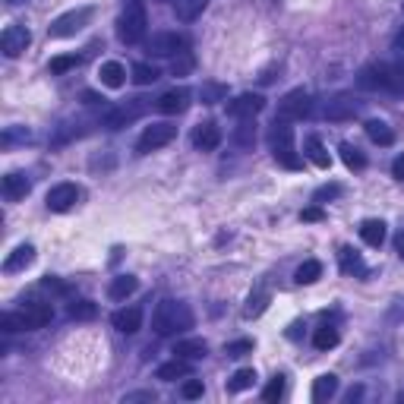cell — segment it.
<instances>
[{
    "instance_id": "28",
    "label": "cell",
    "mask_w": 404,
    "mask_h": 404,
    "mask_svg": "<svg viewBox=\"0 0 404 404\" xmlns=\"http://www.w3.org/2000/svg\"><path fill=\"white\" fill-rule=\"evenodd\" d=\"M136 287H139V278H133V275H117V278L107 285V297L111 300H126Z\"/></svg>"
},
{
    "instance_id": "10",
    "label": "cell",
    "mask_w": 404,
    "mask_h": 404,
    "mask_svg": "<svg viewBox=\"0 0 404 404\" xmlns=\"http://www.w3.org/2000/svg\"><path fill=\"white\" fill-rule=\"evenodd\" d=\"M357 111H360V105H357L354 95H347V92H341V95L328 98L326 101V111H322V117L332 120V124H345V120H354Z\"/></svg>"
},
{
    "instance_id": "18",
    "label": "cell",
    "mask_w": 404,
    "mask_h": 404,
    "mask_svg": "<svg viewBox=\"0 0 404 404\" xmlns=\"http://www.w3.org/2000/svg\"><path fill=\"white\" fill-rule=\"evenodd\" d=\"M32 262H35V246H32V244H19L16 250L4 259V272L16 275V272H23V268H29Z\"/></svg>"
},
{
    "instance_id": "8",
    "label": "cell",
    "mask_w": 404,
    "mask_h": 404,
    "mask_svg": "<svg viewBox=\"0 0 404 404\" xmlns=\"http://www.w3.org/2000/svg\"><path fill=\"white\" fill-rule=\"evenodd\" d=\"M145 107H149V101L145 98H133L130 105H120V107H114V111H107L101 124H105L107 130H124V126H130Z\"/></svg>"
},
{
    "instance_id": "17",
    "label": "cell",
    "mask_w": 404,
    "mask_h": 404,
    "mask_svg": "<svg viewBox=\"0 0 404 404\" xmlns=\"http://www.w3.org/2000/svg\"><path fill=\"white\" fill-rule=\"evenodd\" d=\"M0 190H4V199H6V202H19V199L29 196L32 180L25 177V174H19V171H10V174L4 177V186H0Z\"/></svg>"
},
{
    "instance_id": "13",
    "label": "cell",
    "mask_w": 404,
    "mask_h": 404,
    "mask_svg": "<svg viewBox=\"0 0 404 404\" xmlns=\"http://www.w3.org/2000/svg\"><path fill=\"white\" fill-rule=\"evenodd\" d=\"M266 111V98L259 95V92H244V95H237L234 101H227V114L237 120L244 117H256V114Z\"/></svg>"
},
{
    "instance_id": "33",
    "label": "cell",
    "mask_w": 404,
    "mask_h": 404,
    "mask_svg": "<svg viewBox=\"0 0 404 404\" xmlns=\"http://www.w3.org/2000/svg\"><path fill=\"white\" fill-rule=\"evenodd\" d=\"M256 386V369H237V373L227 379V392L231 395H237V392H246V388H253Z\"/></svg>"
},
{
    "instance_id": "27",
    "label": "cell",
    "mask_w": 404,
    "mask_h": 404,
    "mask_svg": "<svg viewBox=\"0 0 404 404\" xmlns=\"http://www.w3.org/2000/svg\"><path fill=\"white\" fill-rule=\"evenodd\" d=\"M363 130H367V136L373 139L376 145H392L395 143V130L386 124V120H367Z\"/></svg>"
},
{
    "instance_id": "9",
    "label": "cell",
    "mask_w": 404,
    "mask_h": 404,
    "mask_svg": "<svg viewBox=\"0 0 404 404\" xmlns=\"http://www.w3.org/2000/svg\"><path fill=\"white\" fill-rule=\"evenodd\" d=\"M29 44H32L29 29H25V25H19V23L6 25V29H4V35H0V51H4L10 60H13V57H23Z\"/></svg>"
},
{
    "instance_id": "46",
    "label": "cell",
    "mask_w": 404,
    "mask_h": 404,
    "mask_svg": "<svg viewBox=\"0 0 404 404\" xmlns=\"http://www.w3.org/2000/svg\"><path fill=\"white\" fill-rule=\"evenodd\" d=\"M29 139V130L25 126H10V130L4 133V145H13V143H25Z\"/></svg>"
},
{
    "instance_id": "14",
    "label": "cell",
    "mask_w": 404,
    "mask_h": 404,
    "mask_svg": "<svg viewBox=\"0 0 404 404\" xmlns=\"http://www.w3.org/2000/svg\"><path fill=\"white\" fill-rule=\"evenodd\" d=\"M19 313H23L29 332H38V328H44L54 319V307H51V303H38V300H25Z\"/></svg>"
},
{
    "instance_id": "5",
    "label": "cell",
    "mask_w": 404,
    "mask_h": 404,
    "mask_svg": "<svg viewBox=\"0 0 404 404\" xmlns=\"http://www.w3.org/2000/svg\"><path fill=\"white\" fill-rule=\"evenodd\" d=\"M145 51L152 57H177L180 51H190V38L180 35V32H155L145 42Z\"/></svg>"
},
{
    "instance_id": "11",
    "label": "cell",
    "mask_w": 404,
    "mask_h": 404,
    "mask_svg": "<svg viewBox=\"0 0 404 404\" xmlns=\"http://www.w3.org/2000/svg\"><path fill=\"white\" fill-rule=\"evenodd\" d=\"M190 143L196 152H215L221 145V126L215 120H199L190 133Z\"/></svg>"
},
{
    "instance_id": "24",
    "label": "cell",
    "mask_w": 404,
    "mask_h": 404,
    "mask_svg": "<svg viewBox=\"0 0 404 404\" xmlns=\"http://www.w3.org/2000/svg\"><path fill=\"white\" fill-rule=\"evenodd\" d=\"M338 392V376L335 373H322L319 379H313V401L316 404H326L328 398H335Z\"/></svg>"
},
{
    "instance_id": "56",
    "label": "cell",
    "mask_w": 404,
    "mask_h": 404,
    "mask_svg": "<svg viewBox=\"0 0 404 404\" xmlns=\"http://www.w3.org/2000/svg\"><path fill=\"white\" fill-rule=\"evenodd\" d=\"M10 4H25V0H10Z\"/></svg>"
},
{
    "instance_id": "4",
    "label": "cell",
    "mask_w": 404,
    "mask_h": 404,
    "mask_svg": "<svg viewBox=\"0 0 404 404\" xmlns=\"http://www.w3.org/2000/svg\"><path fill=\"white\" fill-rule=\"evenodd\" d=\"M89 23H92V6H79V10H70V13H64V16L54 19V23L48 25V35L51 38H73Z\"/></svg>"
},
{
    "instance_id": "54",
    "label": "cell",
    "mask_w": 404,
    "mask_h": 404,
    "mask_svg": "<svg viewBox=\"0 0 404 404\" xmlns=\"http://www.w3.org/2000/svg\"><path fill=\"white\" fill-rule=\"evenodd\" d=\"M395 48L404 51V25H401V32H398V35H395Z\"/></svg>"
},
{
    "instance_id": "41",
    "label": "cell",
    "mask_w": 404,
    "mask_h": 404,
    "mask_svg": "<svg viewBox=\"0 0 404 404\" xmlns=\"http://www.w3.org/2000/svg\"><path fill=\"white\" fill-rule=\"evenodd\" d=\"M158 79H161L158 66H152V64H136L133 66V83L136 85H152V83H158Z\"/></svg>"
},
{
    "instance_id": "47",
    "label": "cell",
    "mask_w": 404,
    "mask_h": 404,
    "mask_svg": "<svg viewBox=\"0 0 404 404\" xmlns=\"http://www.w3.org/2000/svg\"><path fill=\"white\" fill-rule=\"evenodd\" d=\"M250 351H253V341H234V345L225 347L227 357H244V354H250Z\"/></svg>"
},
{
    "instance_id": "1",
    "label": "cell",
    "mask_w": 404,
    "mask_h": 404,
    "mask_svg": "<svg viewBox=\"0 0 404 404\" xmlns=\"http://www.w3.org/2000/svg\"><path fill=\"white\" fill-rule=\"evenodd\" d=\"M357 85L363 92L404 95V64H367L357 73Z\"/></svg>"
},
{
    "instance_id": "55",
    "label": "cell",
    "mask_w": 404,
    "mask_h": 404,
    "mask_svg": "<svg viewBox=\"0 0 404 404\" xmlns=\"http://www.w3.org/2000/svg\"><path fill=\"white\" fill-rule=\"evenodd\" d=\"M398 256H401V259H404V234H401V237H398Z\"/></svg>"
},
{
    "instance_id": "29",
    "label": "cell",
    "mask_w": 404,
    "mask_h": 404,
    "mask_svg": "<svg viewBox=\"0 0 404 404\" xmlns=\"http://www.w3.org/2000/svg\"><path fill=\"white\" fill-rule=\"evenodd\" d=\"M338 341H341V335H338V328L335 326H322V328H316V335H313L316 351H332Z\"/></svg>"
},
{
    "instance_id": "34",
    "label": "cell",
    "mask_w": 404,
    "mask_h": 404,
    "mask_svg": "<svg viewBox=\"0 0 404 404\" xmlns=\"http://www.w3.org/2000/svg\"><path fill=\"white\" fill-rule=\"evenodd\" d=\"M234 143H237L240 149H253V143H256V120L253 117L240 120V126L234 130Z\"/></svg>"
},
{
    "instance_id": "2",
    "label": "cell",
    "mask_w": 404,
    "mask_h": 404,
    "mask_svg": "<svg viewBox=\"0 0 404 404\" xmlns=\"http://www.w3.org/2000/svg\"><path fill=\"white\" fill-rule=\"evenodd\" d=\"M152 328H155V335H161V338L186 332V328H193V309L186 307L184 300H161L158 307H155Z\"/></svg>"
},
{
    "instance_id": "36",
    "label": "cell",
    "mask_w": 404,
    "mask_h": 404,
    "mask_svg": "<svg viewBox=\"0 0 404 404\" xmlns=\"http://www.w3.org/2000/svg\"><path fill=\"white\" fill-rule=\"evenodd\" d=\"M83 64V54H60V57H51V73L54 76H64V73L76 70Z\"/></svg>"
},
{
    "instance_id": "6",
    "label": "cell",
    "mask_w": 404,
    "mask_h": 404,
    "mask_svg": "<svg viewBox=\"0 0 404 404\" xmlns=\"http://www.w3.org/2000/svg\"><path fill=\"white\" fill-rule=\"evenodd\" d=\"M174 136H177V126L167 124V120L145 126L143 136H139V143H136V155H149L155 149H165L167 143H174Z\"/></svg>"
},
{
    "instance_id": "57",
    "label": "cell",
    "mask_w": 404,
    "mask_h": 404,
    "mask_svg": "<svg viewBox=\"0 0 404 404\" xmlns=\"http://www.w3.org/2000/svg\"><path fill=\"white\" fill-rule=\"evenodd\" d=\"M398 401H404V392H401V395H398Z\"/></svg>"
},
{
    "instance_id": "21",
    "label": "cell",
    "mask_w": 404,
    "mask_h": 404,
    "mask_svg": "<svg viewBox=\"0 0 404 404\" xmlns=\"http://www.w3.org/2000/svg\"><path fill=\"white\" fill-rule=\"evenodd\" d=\"M193 373V367H190V360H184V357H174V360H167V363H161L158 367V379L161 382H174V379H186V376Z\"/></svg>"
},
{
    "instance_id": "19",
    "label": "cell",
    "mask_w": 404,
    "mask_h": 404,
    "mask_svg": "<svg viewBox=\"0 0 404 404\" xmlns=\"http://www.w3.org/2000/svg\"><path fill=\"white\" fill-rule=\"evenodd\" d=\"M338 266H341V272L354 275V278H367V275H369L367 262H363L360 253L351 250V246H341V250H338Z\"/></svg>"
},
{
    "instance_id": "39",
    "label": "cell",
    "mask_w": 404,
    "mask_h": 404,
    "mask_svg": "<svg viewBox=\"0 0 404 404\" xmlns=\"http://www.w3.org/2000/svg\"><path fill=\"white\" fill-rule=\"evenodd\" d=\"M319 275H322V266L316 259H307L303 266L294 272V281L297 285H313V281H319Z\"/></svg>"
},
{
    "instance_id": "53",
    "label": "cell",
    "mask_w": 404,
    "mask_h": 404,
    "mask_svg": "<svg viewBox=\"0 0 404 404\" xmlns=\"http://www.w3.org/2000/svg\"><path fill=\"white\" fill-rule=\"evenodd\" d=\"M360 398H363V386H354L351 392H347V401L354 404V401H360Z\"/></svg>"
},
{
    "instance_id": "58",
    "label": "cell",
    "mask_w": 404,
    "mask_h": 404,
    "mask_svg": "<svg viewBox=\"0 0 404 404\" xmlns=\"http://www.w3.org/2000/svg\"><path fill=\"white\" fill-rule=\"evenodd\" d=\"M401 4H404V0H401Z\"/></svg>"
},
{
    "instance_id": "3",
    "label": "cell",
    "mask_w": 404,
    "mask_h": 404,
    "mask_svg": "<svg viewBox=\"0 0 404 404\" xmlns=\"http://www.w3.org/2000/svg\"><path fill=\"white\" fill-rule=\"evenodd\" d=\"M149 29V13H145L143 0H130L124 6V13L117 16V38L124 44H139Z\"/></svg>"
},
{
    "instance_id": "7",
    "label": "cell",
    "mask_w": 404,
    "mask_h": 404,
    "mask_svg": "<svg viewBox=\"0 0 404 404\" xmlns=\"http://www.w3.org/2000/svg\"><path fill=\"white\" fill-rule=\"evenodd\" d=\"M313 114V98L307 89H291L278 101V117L285 120H307Z\"/></svg>"
},
{
    "instance_id": "49",
    "label": "cell",
    "mask_w": 404,
    "mask_h": 404,
    "mask_svg": "<svg viewBox=\"0 0 404 404\" xmlns=\"http://www.w3.org/2000/svg\"><path fill=\"white\" fill-rule=\"evenodd\" d=\"M42 287H48V291H57V294H70V287H66L64 281H57V278H44Z\"/></svg>"
},
{
    "instance_id": "37",
    "label": "cell",
    "mask_w": 404,
    "mask_h": 404,
    "mask_svg": "<svg viewBox=\"0 0 404 404\" xmlns=\"http://www.w3.org/2000/svg\"><path fill=\"white\" fill-rule=\"evenodd\" d=\"M193 70H196V57H193V51H180L177 57L171 60V76H190Z\"/></svg>"
},
{
    "instance_id": "48",
    "label": "cell",
    "mask_w": 404,
    "mask_h": 404,
    "mask_svg": "<svg viewBox=\"0 0 404 404\" xmlns=\"http://www.w3.org/2000/svg\"><path fill=\"white\" fill-rule=\"evenodd\" d=\"M300 221H326V212H322V206H309L300 212Z\"/></svg>"
},
{
    "instance_id": "15",
    "label": "cell",
    "mask_w": 404,
    "mask_h": 404,
    "mask_svg": "<svg viewBox=\"0 0 404 404\" xmlns=\"http://www.w3.org/2000/svg\"><path fill=\"white\" fill-rule=\"evenodd\" d=\"M190 89H167L165 95H158V101H155V107H158L161 114H167V117H174V114H184L186 107H190Z\"/></svg>"
},
{
    "instance_id": "45",
    "label": "cell",
    "mask_w": 404,
    "mask_h": 404,
    "mask_svg": "<svg viewBox=\"0 0 404 404\" xmlns=\"http://www.w3.org/2000/svg\"><path fill=\"white\" fill-rule=\"evenodd\" d=\"M202 392H206V386H202V379H186L184 386H180V395H184L186 401L202 398Z\"/></svg>"
},
{
    "instance_id": "42",
    "label": "cell",
    "mask_w": 404,
    "mask_h": 404,
    "mask_svg": "<svg viewBox=\"0 0 404 404\" xmlns=\"http://www.w3.org/2000/svg\"><path fill=\"white\" fill-rule=\"evenodd\" d=\"M0 332L13 335V332H29V326H25L23 313H4L0 316Z\"/></svg>"
},
{
    "instance_id": "51",
    "label": "cell",
    "mask_w": 404,
    "mask_h": 404,
    "mask_svg": "<svg viewBox=\"0 0 404 404\" xmlns=\"http://www.w3.org/2000/svg\"><path fill=\"white\" fill-rule=\"evenodd\" d=\"M79 98H83V105H89V107H95V105H105V98H101L98 92H83V95H79Z\"/></svg>"
},
{
    "instance_id": "44",
    "label": "cell",
    "mask_w": 404,
    "mask_h": 404,
    "mask_svg": "<svg viewBox=\"0 0 404 404\" xmlns=\"http://www.w3.org/2000/svg\"><path fill=\"white\" fill-rule=\"evenodd\" d=\"M341 193H345L341 190V184H326V186H319V190L313 193V202L316 206H322V202H328V199H338Z\"/></svg>"
},
{
    "instance_id": "35",
    "label": "cell",
    "mask_w": 404,
    "mask_h": 404,
    "mask_svg": "<svg viewBox=\"0 0 404 404\" xmlns=\"http://www.w3.org/2000/svg\"><path fill=\"white\" fill-rule=\"evenodd\" d=\"M66 313H70V319H76V322H89L98 316V307L92 300H73L70 307H66Z\"/></svg>"
},
{
    "instance_id": "40",
    "label": "cell",
    "mask_w": 404,
    "mask_h": 404,
    "mask_svg": "<svg viewBox=\"0 0 404 404\" xmlns=\"http://www.w3.org/2000/svg\"><path fill=\"white\" fill-rule=\"evenodd\" d=\"M275 161H278L281 167H287V171H300L303 167V158L297 152H294V145H285V149H275Z\"/></svg>"
},
{
    "instance_id": "31",
    "label": "cell",
    "mask_w": 404,
    "mask_h": 404,
    "mask_svg": "<svg viewBox=\"0 0 404 404\" xmlns=\"http://www.w3.org/2000/svg\"><path fill=\"white\" fill-rule=\"evenodd\" d=\"M208 6V0H177V19L180 23H193L196 16H202V10Z\"/></svg>"
},
{
    "instance_id": "16",
    "label": "cell",
    "mask_w": 404,
    "mask_h": 404,
    "mask_svg": "<svg viewBox=\"0 0 404 404\" xmlns=\"http://www.w3.org/2000/svg\"><path fill=\"white\" fill-rule=\"evenodd\" d=\"M111 326L117 328L120 335H136L139 328H143V307H124V309H117V313L111 316Z\"/></svg>"
},
{
    "instance_id": "12",
    "label": "cell",
    "mask_w": 404,
    "mask_h": 404,
    "mask_svg": "<svg viewBox=\"0 0 404 404\" xmlns=\"http://www.w3.org/2000/svg\"><path fill=\"white\" fill-rule=\"evenodd\" d=\"M79 186L76 184H57L48 190V199H44V206H48V212H70L73 206L79 202Z\"/></svg>"
},
{
    "instance_id": "23",
    "label": "cell",
    "mask_w": 404,
    "mask_h": 404,
    "mask_svg": "<svg viewBox=\"0 0 404 404\" xmlns=\"http://www.w3.org/2000/svg\"><path fill=\"white\" fill-rule=\"evenodd\" d=\"M360 237H363V244H367V246H376V250H379V246L386 244V221L367 218L360 225Z\"/></svg>"
},
{
    "instance_id": "32",
    "label": "cell",
    "mask_w": 404,
    "mask_h": 404,
    "mask_svg": "<svg viewBox=\"0 0 404 404\" xmlns=\"http://www.w3.org/2000/svg\"><path fill=\"white\" fill-rule=\"evenodd\" d=\"M268 291H253L250 297H246V307H244V319H256V316H262L268 309Z\"/></svg>"
},
{
    "instance_id": "43",
    "label": "cell",
    "mask_w": 404,
    "mask_h": 404,
    "mask_svg": "<svg viewBox=\"0 0 404 404\" xmlns=\"http://www.w3.org/2000/svg\"><path fill=\"white\" fill-rule=\"evenodd\" d=\"M285 395V376H275L272 382H268L266 388H262V401H268V404H275Z\"/></svg>"
},
{
    "instance_id": "26",
    "label": "cell",
    "mask_w": 404,
    "mask_h": 404,
    "mask_svg": "<svg viewBox=\"0 0 404 404\" xmlns=\"http://www.w3.org/2000/svg\"><path fill=\"white\" fill-rule=\"evenodd\" d=\"M98 76H101V85H107V89H120V85L126 83V70H124V64H117V60L101 64Z\"/></svg>"
},
{
    "instance_id": "38",
    "label": "cell",
    "mask_w": 404,
    "mask_h": 404,
    "mask_svg": "<svg viewBox=\"0 0 404 404\" xmlns=\"http://www.w3.org/2000/svg\"><path fill=\"white\" fill-rule=\"evenodd\" d=\"M338 152H341V161H345V165L351 167V171H363V167H367V158H363V152L354 149L351 143H341Z\"/></svg>"
},
{
    "instance_id": "20",
    "label": "cell",
    "mask_w": 404,
    "mask_h": 404,
    "mask_svg": "<svg viewBox=\"0 0 404 404\" xmlns=\"http://www.w3.org/2000/svg\"><path fill=\"white\" fill-rule=\"evenodd\" d=\"M268 145H272V152L275 149H285V145H294V126H291V120L275 117V124L268 126Z\"/></svg>"
},
{
    "instance_id": "50",
    "label": "cell",
    "mask_w": 404,
    "mask_h": 404,
    "mask_svg": "<svg viewBox=\"0 0 404 404\" xmlns=\"http://www.w3.org/2000/svg\"><path fill=\"white\" fill-rule=\"evenodd\" d=\"M133 401H155L152 392H133V395H124V404H133Z\"/></svg>"
},
{
    "instance_id": "30",
    "label": "cell",
    "mask_w": 404,
    "mask_h": 404,
    "mask_svg": "<svg viewBox=\"0 0 404 404\" xmlns=\"http://www.w3.org/2000/svg\"><path fill=\"white\" fill-rule=\"evenodd\" d=\"M199 98H202V105H218V101L227 98V85H225V83H215V79H208V83L199 85Z\"/></svg>"
},
{
    "instance_id": "52",
    "label": "cell",
    "mask_w": 404,
    "mask_h": 404,
    "mask_svg": "<svg viewBox=\"0 0 404 404\" xmlns=\"http://www.w3.org/2000/svg\"><path fill=\"white\" fill-rule=\"evenodd\" d=\"M392 174H395V180H401L404 184V155H398V158L392 161Z\"/></svg>"
},
{
    "instance_id": "22",
    "label": "cell",
    "mask_w": 404,
    "mask_h": 404,
    "mask_svg": "<svg viewBox=\"0 0 404 404\" xmlns=\"http://www.w3.org/2000/svg\"><path fill=\"white\" fill-rule=\"evenodd\" d=\"M303 152H307V158L313 161L316 167H322V171H328V167H332V155H328V149L322 145L319 136H307V143H303Z\"/></svg>"
},
{
    "instance_id": "25",
    "label": "cell",
    "mask_w": 404,
    "mask_h": 404,
    "mask_svg": "<svg viewBox=\"0 0 404 404\" xmlns=\"http://www.w3.org/2000/svg\"><path fill=\"white\" fill-rule=\"evenodd\" d=\"M174 357H184V360H202V357L208 354V345L202 338H184L174 345Z\"/></svg>"
}]
</instances>
